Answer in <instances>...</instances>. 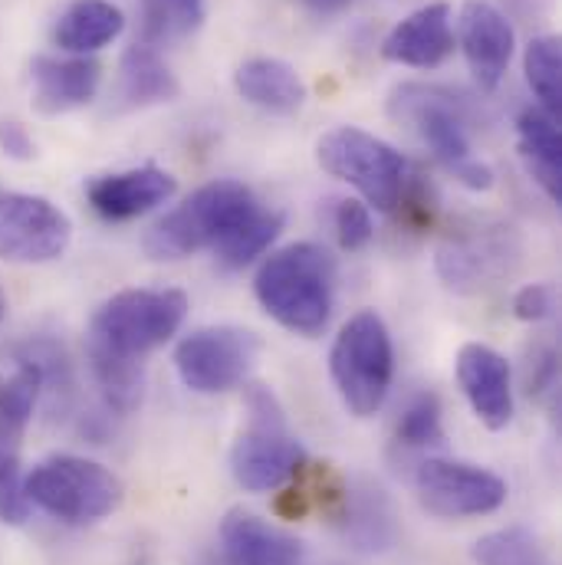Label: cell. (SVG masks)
Wrapping results in <instances>:
<instances>
[{
	"label": "cell",
	"mask_w": 562,
	"mask_h": 565,
	"mask_svg": "<svg viewBox=\"0 0 562 565\" xmlns=\"http://www.w3.org/2000/svg\"><path fill=\"white\" fill-rule=\"evenodd\" d=\"M254 292L267 316L283 329L316 339L332 319L336 257L322 244H286L261 264Z\"/></svg>",
	"instance_id": "cell-1"
},
{
	"label": "cell",
	"mask_w": 562,
	"mask_h": 565,
	"mask_svg": "<svg viewBox=\"0 0 562 565\" xmlns=\"http://www.w3.org/2000/svg\"><path fill=\"white\" fill-rule=\"evenodd\" d=\"M257 207L261 201L244 181H208L145 234V254L151 260H184L204 247H218Z\"/></svg>",
	"instance_id": "cell-2"
},
{
	"label": "cell",
	"mask_w": 562,
	"mask_h": 565,
	"mask_svg": "<svg viewBox=\"0 0 562 565\" xmlns=\"http://www.w3.org/2000/svg\"><path fill=\"white\" fill-rule=\"evenodd\" d=\"M392 116L409 122L431 154L454 174L457 184L470 191L494 188V168L470 151L467 136V106L460 96L441 86L405 83L392 93Z\"/></svg>",
	"instance_id": "cell-3"
},
{
	"label": "cell",
	"mask_w": 562,
	"mask_h": 565,
	"mask_svg": "<svg viewBox=\"0 0 562 565\" xmlns=\"http://www.w3.org/2000/svg\"><path fill=\"white\" fill-rule=\"evenodd\" d=\"M184 316L188 296L181 289H123L93 312L86 345L141 362L184 326Z\"/></svg>",
	"instance_id": "cell-4"
},
{
	"label": "cell",
	"mask_w": 562,
	"mask_h": 565,
	"mask_svg": "<svg viewBox=\"0 0 562 565\" xmlns=\"http://www.w3.org/2000/svg\"><path fill=\"white\" fill-rule=\"evenodd\" d=\"M23 493L30 507L50 513L53 520L86 526L119 510L123 480L96 460L76 454H53L23 477Z\"/></svg>",
	"instance_id": "cell-5"
},
{
	"label": "cell",
	"mask_w": 562,
	"mask_h": 565,
	"mask_svg": "<svg viewBox=\"0 0 562 565\" xmlns=\"http://www.w3.org/2000/svg\"><path fill=\"white\" fill-rule=\"evenodd\" d=\"M329 372L342 405L356 418H372L395 379V349L385 319L375 309L356 312L336 335L329 352Z\"/></svg>",
	"instance_id": "cell-6"
},
{
	"label": "cell",
	"mask_w": 562,
	"mask_h": 565,
	"mask_svg": "<svg viewBox=\"0 0 562 565\" xmlns=\"http://www.w3.org/2000/svg\"><path fill=\"white\" fill-rule=\"evenodd\" d=\"M251 422L231 450V473L251 493L277 490L306 467L303 444L289 434L280 402L271 388L254 385L247 395Z\"/></svg>",
	"instance_id": "cell-7"
},
{
	"label": "cell",
	"mask_w": 562,
	"mask_h": 565,
	"mask_svg": "<svg viewBox=\"0 0 562 565\" xmlns=\"http://www.w3.org/2000/svg\"><path fill=\"white\" fill-rule=\"evenodd\" d=\"M316 158L322 171L332 178L346 181L356 188L369 207L375 211H395L409 181V161L402 151L385 139L356 129V126H339L326 132L316 145Z\"/></svg>",
	"instance_id": "cell-8"
},
{
	"label": "cell",
	"mask_w": 562,
	"mask_h": 565,
	"mask_svg": "<svg viewBox=\"0 0 562 565\" xmlns=\"http://www.w3.org/2000/svg\"><path fill=\"white\" fill-rule=\"evenodd\" d=\"M261 342L241 326H204L184 335L174 349V369L184 388L198 395H224L237 388L254 362Z\"/></svg>",
	"instance_id": "cell-9"
},
{
	"label": "cell",
	"mask_w": 562,
	"mask_h": 565,
	"mask_svg": "<svg viewBox=\"0 0 562 565\" xmlns=\"http://www.w3.org/2000/svg\"><path fill=\"white\" fill-rule=\"evenodd\" d=\"M73 241V221L50 198L0 191V260L53 264Z\"/></svg>",
	"instance_id": "cell-10"
},
{
	"label": "cell",
	"mask_w": 562,
	"mask_h": 565,
	"mask_svg": "<svg viewBox=\"0 0 562 565\" xmlns=\"http://www.w3.org/2000/svg\"><path fill=\"white\" fill-rule=\"evenodd\" d=\"M415 490L427 513L444 520L487 516L507 503V483L487 467L447 457H427L418 463Z\"/></svg>",
	"instance_id": "cell-11"
},
{
	"label": "cell",
	"mask_w": 562,
	"mask_h": 565,
	"mask_svg": "<svg viewBox=\"0 0 562 565\" xmlns=\"http://www.w3.org/2000/svg\"><path fill=\"white\" fill-rule=\"evenodd\" d=\"M454 43H460V53L467 60L474 83L484 93H494L503 83L513 50H517L510 17L490 0H464Z\"/></svg>",
	"instance_id": "cell-12"
},
{
	"label": "cell",
	"mask_w": 562,
	"mask_h": 565,
	"mask_svg": "<svg viewBox=\"0 0 562 565\" xmlns=\"http://www.w3.org/2000/svg\"><path fill=\"white\" fill-rule=\"evenodd\" d=\"M457 385L484 427L503 430L513 422V375H510V362L497 349L484 342L460 345Z\"/></svg>",
	"instance_id": "cell-13"
},
{
	"label": "cell",
	"mask_w": 562,
	"mask_h": 565,
	"mask_svg": "<svg viewBox=\"0 0 562 565\" xmlns=\"http://www.w3.org/2000/svg\"><path fill=\"white\" fill-rule=\"evenodd\" d=\"M178 191V181L155 168H129V171H116V174H103L96 181H89L86 198L93 204V211L106 221H136L141 214L161 207L165 201H171Z\"/></svg>",
	"instance_id": "cell-14"
},
{
	"label": "cell",
	"mask_w": 562,
	"mask_h": 565,
	"mask_svg": "<svg viewBox=\"0 0 562 565\" xmlns=\"http://www.w3.org/2000/svg\"><path fill=\"white\" fill-rule=\"evenodd\" d=\"M450 53H454V26H450V3L444 0L418 7L402 23H395L382 40V56L409 70H437Z\"/></svg>",
	"instance_id": "cell-15"
},
{
	"label": "cell",
	"mask_w": 562,
	"mask_h": 565,
	"mask_svg": "<svg viewBox=\"0 0 562 565\" xmlns=\"http://www.w3.org/2000/svg\"><path fill=\"white\" fill-rule=\"evenodd\" d=\"M33 106L43 116H63L96 99L103 66L93 56H36L30 66Z\"/></svg>",
	"instance_id": "cell-16"
},
{
	"label": "cell",
	"mask_w": 562,
	"mask_h": 565,
	"mask_svg": "<svg viewBox=\"0 0 562 565\" xmlns=\"http://www.w3.org/2000/svg\"><path fill=\"white\" fill-rule=\"evenodd\" d=\"M231 565H303V543L251 510H231L221 523Z\"/></svg>",
	"instance_id": "cell-17"
},
{
	"label": "cell",
	"mask_w": 562,
	"mask_h": 565,
	"mask_svg": "<svg viewBox=\"0 0 562 565\" xmlns=\"http://www.w3.org/2000/svg\"><path fill=\"white\" fill-rule=\"evenodd\" d=\"M234 89L244 103L271 116H293L306 103V83L277 56H254L241 63L234 73Z\"/></svg>",
	"instance_id": "cell-18"
},
{
	"label": "cell",
	"mask_w": 562,
	"mask_h": 565,
	"mask_svg": "<svg viewBox=\"0 0 562 565\" xmlns=\"http://www.w3.org/2000/svg\"><path fill=\"white\" fill-rule=\"evenodd\" d=\"M517 151L527 164V174L543 188V194L562 204V145L560 119L540 106H530L517 116Z\"/></svg>",
	"instance_id": "cell-19"
},
{
	"label": "cell",
	"mask_w": 562,
	"mask_h": 565,
	"mask_svg": "<svg viewBox=\"0 0 562 565\" xmlns=\"http://www.w3.org/2000/svg\"><path fill=\"white\" fill-rule=\"evenodd\" d=\"M181 93L174 73L158 56L155 46L136 43L123 53L119 63V83H116V106L119 109H148L161 103H174Z\"/></svg>",
	"instance_id": "cell-20"
},
{
	"label": "cell",
	"mask_w": 562,
	"mask_h": 565,
	"mask_svg": "<svg viewBox=\"0 0 562 565\" xmlns=\"http://www.w3.org/2000/svg\"><path fill=\"white\" fill-rule=\"evenodd\" d=\"M126 30V13L113 0H73L56 20L53 40L73 56H93Z\"/></svg>",
	"instance_id": "cell-21"
},
{
	"label": "cell",
	"mask_w": 562,
	"mask_h": 565,
	"mask_svg": "<svg viewBox=\"0 0 562 565\" xmlns=\"http://www.w3.org/2000/svg\"><path fill=\"white\" fill-rule=\"evenodd\" d=\"M342 526L359 553H385L395 543V513L379 483H356L342 493Z\"/></svg>",
	"instance_id": "cell-22"
},
{
	"label": "cell",
	"mask_w": 562,
	"mask_h": 565,
	"mask_svg": "<svg viewBox=\"0 0 562 565\" xmlns=\"http://www.w3.org/2000/svg\"><path fill=\"white\" fill-rule=\"evenodd\" d=\"M17 362L30 365L40 375V398H46L53 418H73L76 402V379L66 349L56 339L36 335L17 349Z\"/></svg>",
	"instance_id": "cell-23"
},
{
	"label": "cell",
	"mask_w": 562,
	"mask_h": 565,
	"mask_svg": "<svg viewBox=\"0 0 562 565\" xmlns=\"http://www.w3.org/2000/svg\"><path fill=\"white\" fill-rule=\"evenodd\" d=\"M507 254H510V247L494 244L490 237L450 241L447 247L437 250V274L454 289H477L480 280L503 270Z\"/></svg>",
	"instance_id": "cell-24"
},
{
	"label": "cell",
	"mask_w": 562,
	"mask_h": 565,
	"mask_svg": "<svg viewBox=\"0 0 562 565\" xmlns=\"http://www.w3.org/2000/svg\"><path fill=\"white\" fill-rule=\"evenodd\" d=\"M40 402V375L20 362L17 375L0 385V454L20 457L23 434L33 422Z\"/></svg>",
	"instance_id": "cell-25"
},
{
	"label": "cell",
	"mask_w": 562,
	"mask_h": 565,
	"mask_svg": "<svg viewBox=\"0 0 562 565\" xmlns=\"http://www.w3.org/2000/svg\"><path fill=\"white\" fill-rule=\"evenodd\" d=\"M204 0H141V43L168 46L194 36L204 26Z\"/></svg>",
	"instance_id": "cell-26"
},
{
	"label": "cell",
	"mask_w": 562,
	"mask_h": 565,
	"mask_svg": "<svg viewBox=\"0 0 562 565\" xmlns=\"http://www.w3.org/2000/svg\"><path fill=\"white\" fill-rule=\"evenodd\" d=\"M283 224V211H267V207H257L247 221H241L218 247V264L224 270H244L247 264H254L257 257L267 254V247L280 237Z\"/></svg>",
	"instance_id": "cell-27"
},
{
	"label": "cell",
	"mask_w": 562,
	"mask_h": 565,
	"mask_svg": "<svg viewBox=\"0 0 562 565\" xmlns=\"http://www.w3.org/2000/svg\"><path fill=\"white\" fill-rule=\"evenodd\" d=\"M523 73H527V86L533 89V96L540 99V109H547L550 116L560 119L562 109V43L560 36L543 33L533 36L527 53H523Z\"/></svg>",
	"instance_id": "cell-28"
},
{
	"label": "cell",
	"mask_w": 562,
	"mask_h": 565,
	"mask_svg": "<svg viewBox=\"0 0 562 565\" xmlns=\"http://www.w3.org/2000/svg\"><path fill=\"white\" fill-rule=\"evenodd\" d=\"M470 556L477 565H553L543 540L527 526H503L480 536Z\"/></svg>",
	"instance_id": "cell-29"
},
{
	"label": "cell",
	"mask_w": 562,
	"mask_h": 565,
	"mask_svg": "<svg viewBox=\"0 0 562 565\" xmlns=\"http://www.w3.org/2000/svg\"><path fill=\"white\" fill-rule=\"evenodd\" d=\"M395 440L402 447L412 450H424V447H441L444 444V424H441V402L434 392H422L415 395L402 418L395 424Z\"/></svg>",
	"instance_id": "cell-30"
},
{
	"label": "cell",
	"mask_w": 562,
	"mask_h": 565,
	"mask_svg": "<svg viewBox=\"0 0 562 565\" xmlns=\"http://www.w3.org/2000/svg\"><path fill=\"white\" fill-rule=\"evenodd\" d=\"M332 227H336V237H339V247L356 254V250H365L375 237V224H372V211L369 204L362 201H339L336 204V214H332Z\"/></svg>",
	"instance_id": "cell-31"
},
{
	"label": "cell",
	"mask_w": 562,
	"mask_h": 565,
	"mask_svg": "<svg viewBox=\"0 0 562 565\" xmlns=\"http://www.w3.org/2000/svg\"><path fill=\"white\" fill-rule=\"evenodd\" d=\"M30 500L23 493V470H20V457H7L0 454V520L7 526H20L30 520Z\"/></svg>",
	"instance_id": "cell-32"
},
{
	"label": "cell",
	"mask_w": 562,
	"mask_h": 565,
	"mask_svg": "<svg viewBox=\"0 0 562 565\" xmlns=\"http://www.w3.org/2000/svg\"><path fill=\"white\" fill-rule=\"evenodd\" d=\"M556 309V289L550 282H530L513 296V316L523 322H543Z\"/></svg>",
	"instance_id": "cell-33"
},
{
	"label": "cell",
	"mask_w": 562,
	"mask_h": 565,
	"mask_svg": "<svg viewBox=\"0 0 562 565\" xmlns=\"http://www.w3.org/2000/svg\"><path fill=\"white\" fill-rule=\"evenodd\" d=\"M527 385H530V395L556 402V395H560V362H556V352L553 349H540L530 359Z\"/></svg>",
	"instance_id": "cell-34"
},
{
	"label": "cell",
	"mask_w": 562,
	"mask_h": 565,
	"mask_svg": "<svg viewBox=\"0 0 562 565\" xmlns=\"http://www.w3.org/2000/svg\"><path fill=\"white\" fill-rule=\"evenodd\" d=\"M0 148L13 161H30L36 154V141L20 122H0Z\"/></svg>",
	"instance_id": "cell-35"
},
{
	"label": "cell",
	"mask_w": 562,
	"mask_h": 565,
	"mask_svg": "<svg viewBox=\"0 0 562 565\" xmlns=\"http://www.w3.org/2000/svg\"><path fill=\"white\" fill-rule=\"evenodd\" d=\"M503 3H507V10H510V13H517V17H527V20L540 17V13L550 7V0H503Z\"/></svg>",
	"instance_id": "cell-36"
},
{
	"label": "cell",
	"mask_w": 562,
	"mask_h": 565,
	"mask_svg": "<svg viewBox=\"0 0 562 565\" xmlns=\"http://www.w3.org/2000/svg\"><path fill=\"white\" fill-rule=\"evenodd\" d=\"M303 3H306L312 13H322V17H326V13H339V10H346L352 0H303Z\"/></svg>",
	"instance_id": "cell-37"
},
{
	"label": "cell",
	"mask_w": 562,
	"mask_h": 565,
	"mask_svg": "<svg viewBox=\"0 0 562 565\" xmlns=\"http://www.w3.org/2000/svg\"><path fill=\"white\" fill-rule=\"evenodd\" d=\"M3 316H7V296H3V289H0V322H3Z\"/></svg>",
	"instance_id": "cell-38"
}]
</instances>
